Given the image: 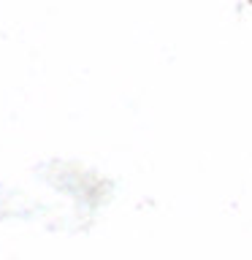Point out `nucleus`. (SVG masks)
Wrapping results in <instances>:
<instances>
[]
</instances>
